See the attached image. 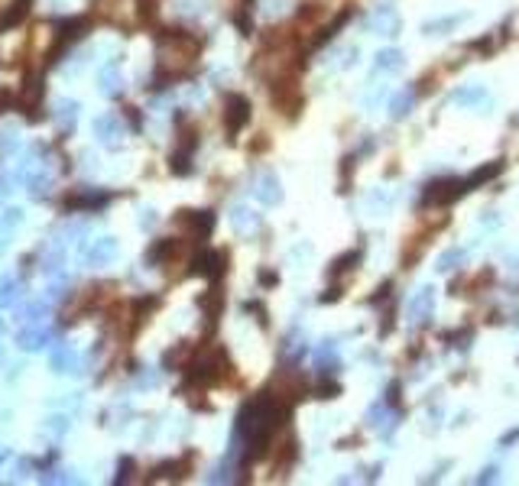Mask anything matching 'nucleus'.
<instances>
[{
  "label": "nucleus",
  "mask_w": 519,
  "mask_h": 486,
  "mask_svg": "<svg viewBox=\"0 0 519 486\" xmlns=\"http://www.w3.org/2000/svg\"><path fill=\"white\" fill-rule=\"evenodd\" d=\"M250 123V101L244 95H227L224 97V130L227 140H237V133Z\"/></svg>",
  "instance_id": "f257e3e1"
},
{
  "label": "nucleus",
  "mask_w": 519,
  "mask_h": 486,
  "mask_svg": "<svg viewBox=\"0 0 519 486\" xmlns=\"http://www.w3.org/2000/svg\"><path fill=\"white\" fill-rule=\"evenodd\" d=\"M224 269H227L224 250H198L189 263V276H205V279H221Z\"/></svg>",
  "instance_id": "f03ea898"
},
{
  "label": "nucleus",
  "mask_w": 519,
  "mask_h": 486,
  "mask_svg": "<svg viewBox=\"0 0 519 486\" xmlns=\"http://www.w3.org/2000/svg\"><path fill=\"white\" fill-rule=\"evenodd\" d=\"M42 95H46V85H42L40 75H26L23 81V91H20V111L26 114V120L40 123L42 120Z\"/></svg>",
  "instance_id": "7ed1b4c3"
},
{
  "label": "nucleus",
  "mask_w": 519,
  "mask_h": 486,
  "mask_svg": "<svg viewBox=\"0 0 519 486\" xmlns=\"http://www.w3.org/2000/svg\"><path fill=\"white\" fill-rule=\"evenodd\" d=\"M464 192H467V185L461 178H439V182H431L425 188V205H451Z\"/></svg>",
  "instance_id": "20e7f679"
},
{
  "label": "nucleus",
  "mask_w": 519,
  "mask_h": 486,
  "mask_svg": "<svg viewBox=\"0 0 519 486\" xmlns=\"http://www.w3.org/2000/svg\"><path fill=\"white\" fill-rule=\"evenodd\" d=\"M176 224L185 227L195 240H205L208 233L215 231V214H211V211H179Z\"/></svg>",
  "instance_id": "39448f33"
},
{
  "label": "nucleus",
  "mask_w": 519,
  "mask_h": 486,
  "mask_svg": "<svg viewBox=\"0 0 519 486\" xmlns=\"http://www.w3.org/2000/svg\"><path fill=\"white\" fill-rule=\"evenodd\" d=\"M179 256H182V240L162 237L146 250V266H172Z\"/></svg>",
  "instance_id": "423d86ee"
},
{
  "label": "nucleus",
  "mask_w": 519,
  "mask_h": 486,
  "mask_svg": "<svg viewBox=\"0 0 519 486\" xmlns=\"http://www.w3.org/2000/svg\"><path fill=\"white\" fill-rule=\"evenodd\" d=\"M95 136L101 140V146H114L117 150L120 140H124V120L117 114H101L95 120Z\"/></svg>",
  "instance_id": "0eeeda50"
},
{
  "label": "nucleus",
  "mask_w": 519,
  "mask_h": 486,
  "mask_svg": "<svg viewBox=\"0 0 519 486\" xmlns=\"http://www.w3.org/2000/svg\"><path fill=\"white\" fill-rule=\"evenodd\" d=\"M88 20L85 16H65V20H59V26H56V42L59 46H72V42H78V40H85L88 36Z\"/></svg>",
  "instance_id": "6e6552de"
},
{
  "label": "nucleus",
  "mask_w": 519,
  "mask_h": 486,
  "mask_svg": "<svg viewBox=\"0 0 519 486\" xmlns=\"http://www.w3.org/2000/svg\"><path fill=\"white\" fill-rule=\"evenodd\" d=\"M107 201H111V195H107V192H91V188H81V192H75V195H65L62 205L68 207V211H101Z\"/></svg>",
  "instance_id": "1a4fd4ad"
},
{
  "label": "nucleus",
  "mask_w": 519,
  "mask_h": 486,
  "mask_svg": "<svg viewBox=\"0 0 519 486\" xmlns=\"http://www.w3.org/2000/svg\"><path fill=\"white\" fill-rule=\"evenodd\" d=\"M49 341H52V331L42 327V321H26L23 334H20V347L23 351H42Z\"/></svg>",
  "instance_id": "9d476101"
},
{
  "label": "nucleus",
  "mask_w": 519,
  "mask_h": 486,
  "mask_svg": "<svg viewBox=\"0 0 519 486\" xmlns=\"http://www.w3.org/2000/svg\"><path fill=\"white\" fill-rule=\"evenodd\" d=\"M30 13H32V0H10L7 13L0 16V30H16V26H23Z\"/></svg>",
  "instance_id": "9b49d317"
},
{
  "label": "nucleus",
  "mask_w": 519,
  "mask_h": 486,
  "mask_svg": "<svg viewBox=\"0 0 519 486\" xmlns=\"http://www.w3.org/2000/svg\"><path fill=\"white\" fill-rule=\"evenodd\" d=\"M192 473V457H179V461H166L153 470V480H185Z\"/></svg>",
  "instance_id": "f8f14e48"
},
{
  "label": "nucleus",
  "mask_w": 519,
  "mask_h": 486,
  "mask_svg": "<svg viewBox=\"0 0 519 486\" xmlns=\"http://www.w3.org/2000/svg\"><path fill=\"white\" fill-rule=\"evenodd\" d=\"M198 308L205 311L208 327L217 324V315H221V308H224V292H221V288H208V292L198 298Z\"/></svg>",
  "instance_id": "ddd939ff"
},
{
  "label": "nucleus",
  "mask_w": 519,
  "mask_h": 486,
  "mask_svg": "<svg viewBox=\"0 0 519 486\" xmlns=\"http://www.w3.org/2000/svg\"><path fill=\"white\" fill-rule=\"evenodd\" d=\"M114 256H117V240H114V237H101L95 247L88 250V263L91 266H107Z\"/></svg>",
  "instance_id": "4468645a"
},
{
  "label": "nucleus",
  "mask_w": 519,
  "mask_h": 486,
  "mask_svg": "<svg viewBox=\"0 0 519 486\" xmlns=\"http://www.w3.org/2000/svg\"><path fill=\"white\" fill-rule=\"evenodd\" d=\"M97 88H101V95H107V97H117L120 95V88H124V78H120V72H117V62H114V65H104V68H101V75H97Z\"/></svg>",
  "instance_id": "2eb2a0df"
},
{
  "label": "nucleus",
  "mask_w": 519,
  "mask_h": 486,
  "mask_svg": "<svg viewBox=\"0 0 519 486\" xmlns=\"http://www.w3.org/2000/svg\"><path fill=\"white\" fill-rule=\"evenodd\" d=\"M23 178H26V188H30L32 198H46L49 188H52V178H49V172H40V169H23Z\"/></svg>",
  "instance_id": "dca6fc26"
},
{
  "label": "nucleus",
  "mask_w": 519,
  "mask_h": 486,
  "mask_svg": "<svg viewBox=\"0 0 519 486\" xmlns=\"http://www.w3.org/2000/svg\"><path fill=\"white\" fill-rule=\"evenodd\" d=\"M75 367H78V353L68 344H56V351H52V370L56 373H75Z\"/></svg>",
  "instance_id": "f3484780"
},
{
  "label": "nucleus",
  "mask_w": 519,
  "mask_h": 486,
  "mask_svg": "<svg viewBox=\"0 0 519 486\" xmlns=\"http://www.w3.org/2000/svg\"><path fill=\"white\" fill-rule=\"evenodd\" d=\"M75 120H78V104H75V101H59V104H56V123H59V133H72Z\"/></svg>",
  "instance_id": "a211bd4d"
},
{
  "label": "nucleus",
  "mask_w": 519,
  "mask_h": 486,
  "mask_svg": "<svg viewBox=\"0 0 519 486\" xmlns=\"http://www.w3.org/2000/svg\"><path fill=\"white\" fill-rule=\"evenodd\" d=\"M192 344L189 341H182V344H176V347H169L166 353H162V370H179L185 363V360L192 357Z\"/></svg>",
  "instance_id": "6ab92c4d"
},
{
  "label": "nucleus",
  "mask_w": 519,
  "mask_h": 486,
  "mask_svg": "<svg viewBox=\"0 0 519 486\" xmlns=\"http://www.w3.org/2000/svg\"><path fill=\"white\" fill-rule=\"evenodd\" d=\"M160 305H162L160 295H143V298H136V302H133V321H136V324H143V321L150 318Z\"/></svg>",
  "instance_id": "aec40b11"
},
{
  "label": "nucleus",
  "mask_w": 519,
  "mask_h": 486,
  "mask_svg": "<svg viewBox=\"0 0 519 486\" xmlns=\"http://www.w3.org/2000/svg\"><path fill=\"white\" fill-rule=\"evenodd\" d=\"M169 169L176 172V176H189L192 172V150H185V146H179L172 156H169Z\"/></svg>",
  "instance_id": "412c9836"
},
{
  "label": "nucleus",
  "mask_w": 519,
  "mask_h": 486,
  "mask_svg": "<svg viewBox=\"0 0 519 486\" xmlns=\"http://www.w3.org/2000/svg\"><path fill=\"white\" fill-rule=\"evenodd\" d=\"M256 195H260L266 205H276V201L282 198V195H280V182H276L273 176H263V178H260V188H256Z\"/></svg>",
  "instance_id": "4be33fe9"
},
{
  "label": "nucleus",
  "mask_w": 519,
  "mask_h": 486,
  "mask_svg": "<svg viewBox=\"0 0 519 486\" xmlns=\"http://www.w3.org/2000/svg\"><path fill=\"white\" fill-rule=\"evenodd\" d=\"M20 298V282L16 279H0V308H10Z\"/></svg>",
  "instance_id": "5701e85b"
},
{
  "label": "nucleus",
  "mask_w": 519,
  "mask_h": 486,
  "mask_svg": "<svg viewBox=\"0 0 519 486\" xmlns=\"http://www.w3.org/2000/svg\"><path fill=\"white\" fill-rule=\"evenodd\" d=\"M500 172H503V162H494V166H487V169H477V172H474L471 178H467V188H474V185H480V182H490V178H496L500 176Z\"/></svg>",
  "instance_id": "b1692460"
},
{
  "label": "nucleus",
  "mask_w": 519,
  "mask_h": 486,
  "mask_svg": "<svg viewBox=\"0 0 519 486\" xmlns=\"http://www.w3.org/2000/svg\"><path fill=\"white\" fill-rule=\"evenodd\" d=\"M133 473H136V461H133V457H120V463H117V477H114V483H117V486L130 483V480H133Z\"/></svg>",
  "instance_id": "393cba45"
},
{
  "label": "nucleus",
  "mask_w": 519,
  "mask_h": 486,
  "mask_svg": "<svg viewBox=\"0 0 519 486\" xmlns=\"http://www.w3.org/2000/svg\"><path fill=\"white\" fill-rule=\"evenodd\" d=\"M20 150V136H16V127L0 130V152H16Z\"/></svg>",
  "instance_id": "a878e982"
},
{
  "label": "nucleus",
  "mask_w": 519,
  "mask_h": 486,
  "mask_svg": "<svg viewBox=\"0 0 519 486\" xmlns=\"http://www.w3.org/2000/svg\"><path fill=\"white\" fill-rule=\"evenodd\" d=\"M42 315H46V302H42V298H36V302H30L23 308V318L26 321H42Z\"/></svg>",
  "instance_id": "bb28decb"
},
{
  "label": "nucleus",
  "mask_w": 519,
  "mask_h": 486,
  "mask_svg": "<svg viewBox=\"0 0 519 486\" xmlns=\"http://www.w3.org/2000/svg\"><path fill=\"white\" fill-rule=\"evenodd\" d=\"M360 260V253H347V256H341V260H335V266H331V276H341V272H347L351 269V263H357Z\"/></svg>",
  "instance_id": "cd10ccee"
},
{
  "label": "nucleus",
  "mask_w": 519,
  "mask_h": 486,
  "mask_svg": "<svg viewBox=\"0 0 519 486\" xmlns=\"http://www.w3.org/2000/svg\"><path fill=\"white\" fill-rule=\"evenodd\" d=\"M20 221H23V211H20V207H10L7 214H4V227H16Z\"/></svg>",
  "instance_id": "c85d7f7f"
},
{
  "label": "nucleus",
  "mask_w": 519,
  "mask_h": 486,
  "mask_svg": "<svg viewBox=\"0 0 519 486\" xmlns=\"http://www.w3.org/2000/svg\"><path fill=\"white\" fill-rule=\"evenodd\" d=\"M49 428H52V435H65V431H68V418H65V415H59V418H49Z\"/></svg>",
  "instance_id": "c756f323"
},
{
  "label": "nucleus",
  "mask_w": 519,
  "mask_h": 486,
  "mask_svg": "<svg viewBox=\"0 0 519 486\" xmlns=\"http://www.w3.org/2000/svg\"><path fill=\"white\" fill-rule=\"evenodd\" d=\"M318 399H335L338 396V383H318Z\"/></svg>",
  "instance_id": "7c9ffc66"
},
{
  "label": "nucleus",
  "mask_w": 519,
  "mask_h": 486,
  "mask_svg": "<svg viewBox=\"0 0 519 486\" xmlns=\"http://www.w3.org/2000/svg\"><path fill=\"white\" fill-rule=\"evenodd\" d=\"M234 224H237V227H247V224H253V217H250V211H234Z\"/></svg>",
  "instance_id": "2f4dec72"
},
{
  "label": "nucleus",
  "mask_w": 519,
  "mask_h": 486,
  "mask_svg": "<svg viewBox=\"0 0 519 486\" xmlns=\"http://www.w3.org/2000/svg\"><path fill=\"white\" fill-rule=\"evenodd\" d=\"M10 104H13V95H10V91H7V88H0V114L7 111Z\"/></svg>",
  "instance_id": "473e14b6"
},
{
  "label": "nucleus",
  "mask_w": 519,
  "mask_h": 486,
  "mask_svg": "<svg viewBox=\"0 0 519 486\" xmlns=\"http://www.w3.org/2000/svg\"><path fill=\"white\" fill-rule=\"evenodd\" d=\"M179 10H182V13H198V0H182Z\"/></svg>",
  "instance_id": "72a5a7b5"
},
{
  "label": "nucleus",
  "mask_w": 519,
  "mask_h": 486,
  "mask_svg": "<svg viewBox=\"0 0 519 486\" xmlns=\"http://www.w3.org/2000/svg\"><path fill=\"white\" fill-rule=\"evenodd\" d=\"M130 123H133V127H136V130L143 127V117H140V114H136V111H133V107H130Z\"/></svg>",
  "instance_id": "f704fd0d"
},
{
  "label": "nucleus",
  "mask_w": 519,
  "mask_h": 486,
  "mask_svg": "<svg viewBox=\"0 0 519 486\" xmlns=\"http://www.w3.org/2000/svg\"><path fill=\"white\" fill-rule=\"evenodd\" d=\"M260 282H263V286H273V282H276V272H260Z\"/></svg>",
  "instance_id": "c9c22d12"
},
{
  "label": "nucleus",
  "mask_w": 519,
  "mask_h": 486,
  "mask_svg": "<svg viewBox=\"0 0 519 486\" xmlns=\"http://www.w3.org/2000/svg\"><path fill=\"white\" fill-rule=\"evenodd\" d=\"M140 224H143V227H153V224H156V214H153V211H143V221Z\"/></svg>",
  "instance_id": "e433bc0d"
},
{
  "label": "nucleus",
  "mask_w": 519,
  "mask_h": 486,
  "mask_svg": "<svg viewBox=\"0 0 519 486\" xmlns=\"http://www.w3.org/2000/svg\"><path fill=\"white\" fill-rule=\"evenodd\" d=\"M0 331H4V324H0Z\"/></svg>",
  "instance_id": "4c0bfd02"
}]
</instances>
